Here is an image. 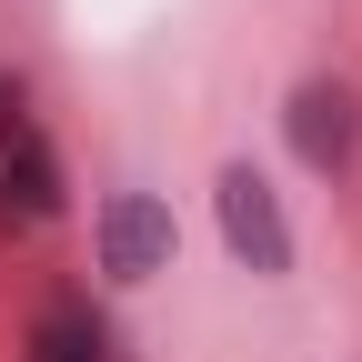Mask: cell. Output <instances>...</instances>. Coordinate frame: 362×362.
I'll list each match as a JSON object with an SVG mask.
<instances>
[{"mask_svg": "<svg viewBox=\"0 0 362 362\" xmlns=\"http://www.w3.org/2000/svg\"><path fill=\"white\" fill-rule=\"evenodd\" d=\"M221 242H232L252 272H292V232H282V211H272V181L262 171H221Z\"/></svg>", "mask_w": 362, "mask_h": 362, "instance_id": "1", "label": "cell"}, {"mask_svg": "<svg viewBox=\"0 0 362 362\" xmlns=\"http://www.w3.org/2000/svg\"><path fill=\"white\" fill-rule=\"evenodd\" d=\"M161 262H171V211L151 192H121L101 211V272H111V282H151Z\"/></svg>", "mask_w": 362, "mask_h": 362, "instance_id": "2", "label": "cell"}, {"mask_svg": "<svg viewBox=\"0 0 362 362\" xmlns=\"http://www.w3.org/2000/svg\"><path fill=\"white\" fill-rule=\"evenodd\" d=\"M352 90H332V81H312V90H292V151L312 161V171H352Z\"/></svg>", "mask_w": 362, "mask_h": 362, "instance_id": "3", "label": "cell"}, {"mask_svg": "<svg viewBox=\"0 0 362 362\" xmlns=\"http://www.w3.org/2000/svg\"><path fill=\"white\" fill-rule=\"evenodd\" d=\"M0 192H21V211L40 221V211H61V161H51V141L21 121L11 131V161H0Z\"/></svg>", "mask_w": 362, "mask_h": 362, "instance_id": "4", "label": "cell"}, {"mask_svg": "<svg viewBox=\"0 0 362 362\" xmlns=\"http://www.w3.org/2000/svg\"><path fill=\"white\" fill-rule=\"evenodd\" d=\"M30 362H101V322H90V312H51V322L30 332Z\"/></svg>", "mask_w": 362, "mask_h": 362, "instance_id": "5", "label": "cell"}]
</instances>
